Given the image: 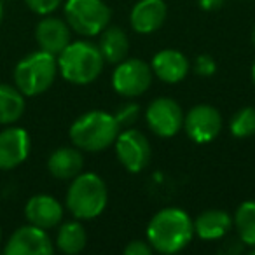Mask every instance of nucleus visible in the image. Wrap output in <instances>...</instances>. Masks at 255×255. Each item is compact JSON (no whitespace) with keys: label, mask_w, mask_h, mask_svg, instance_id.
Returning a JSON list of instances; mask_svg holds the SVG:
<instances>
[{"label":"nucleus","mask_w":255,"mask_h":255,"mask_svg":"<svg viewBox=\"0 0 255 255\" xmlns=\"http://www.w3.org/2000/svg\"><path fill=\"white\" fill-rule=\"evenodd\" d=\"M100 53H102L103 60L109 63H119L128 56L129 51V39H128L126 32L117 26H107L102 32L100 37Z\"/></svg>","instance_id":"6ab92c4d"},{"label":"nucleus","mask_w":255,"mask_h":255,"mask_svg":"<svg viewBox=\"0 0 255 255\" xmlns=\"http://www.w3.org/2000/svg\"><path fill=\"white\" fill-rule=\"evenodd\" d=\"M58 74V58L47 51L25 56L14 68V86L25 96H39L53 86Z\"/></svg>","instance_id":"39448f33"},{"label":"nucleus","mask_w":255,"mask_h":255,"mask_svg":"<svg viewBox=\"0 0 255 255\" xmlns=\"http://www.w3.org/2000/svg\"><path fill=\"white\" fill-rule=\"evenodd\" d=\"M252 250H250V255H255V247H250Z\"/></svg>","instance_id":"2f4dec72"},{"label":"nucleus","mask_w":255,"mask_h":255,"mask_svg":"<svg viewBox=\"0 0 255 255\" xmlns=\"http://www.w3.org/2000/svg\"><path fill=\"white\" fill-rule=\"evenodd\" d=\"M88 243V233L81 222H65L58 229L56 247L60 252L67 255H75L84 250Z\"/></svg>","instance_id":"412c9836"},{"label":"nucleus","mask_w":255,"mask_h":255,"mask_svg":"<svg viewBox=\"0 0 255 255\" xmlns=\"http://www.w3.org/2000/svg\"><path fill=\"white\" fill-rule=\"evenodd\" d=\"M234 226L243 245L255 247V201H245L238 206L234 213Z\"/></svg>","instance_id":"4be33fe9"},{"label":"nucleus","mask_w":255,"mask_h":255,"mask_svg":"<svg viewBox=\"0 0 255 255\" xmlns=\"http://www.w3.org/2000/svg\"><path fill=\"white\" fill-rule=\"evenodd\" d=\"M252 44H254V47H255V25H254V30H252Z\"/></svg>","instance_id":"7c9ffc66"},{"label":"nucleus","mask_w":255,"mask_h":255,"mask_svg":"<svg viewBox=\"0 0 255 255\" xmlns=\"http://www.w3.org/2000/svg\"><path fill=\"white\" fill-rule=\"evenodd\" d=\"M25 112V95L16 86L0 84V126H11Z\"/></svg>","instance_id":"aec40b11"},{"label":"nucleus","mask_w":255,"mask_h":255,"mask_svg":"<svg viewBox=\"0 0 255 255\" xmlns=\"http://www.w3.org/2000/svg\"><path fill=\"white\" fill-rule=\"evenodd\" d=\"M103 56L98 46L86 40L70 42L58 54V72L65 81L84 86L96 81L103 70Z\"/></svg>","instance_id":"7ed1b4c3"},{"label":"nucleus","mask_w":255,"mask_h":255,"mask_svg":"<svg viewBox=\"0 0 255 255\" xmlns=\"http://www.w3.org/2000/svg\"><path fill=\"white\" fill-rule=\"evenodd\" d=\"M0 240H2V229H0Z\"/></svg>","instance_id":"473e14b6"},{"label":"nucleus","mask_w":255,"mask_h":255,"mask_svg":"<svg viewBox=\"0 0 255 255\" xmlns=\"http://www.w3.org/2000/svg\"><path fill=\"white\" fill-rule=\"evenodd\" d=\"M194 236L192 219L182 208H164L150 219L147 241L154 252L170 255L184 250Z\"/></svg>","instance_id":"f257e3e1"},{"label":"nucleus","mask_w":255,"mask_h":255,"mask_svg":"<svg viewBox=\"0 0 255 255\" xmlns=\"http://www.w3.org/2000/svg\"><path fill=\"white\" fill-rule=\"evenodd\" d=\"M199 7L205 9V11H215V9H220L224 4V0H198Z\"/></svg>","instance_id":"cd10ccee"},{"label":"nucleus","mask_w":255,"mask_h":255,"mask_svg":"<svg viewBox=\"0 0 255 255\" xmlns=\"http://www.w3.org/2000/svg\"><path fill=\"white\" fill-rule=\"evenodd\" d=\"M114 145H116L117 159L129 173H140L149 164L150 143L147 136L138 129L126 128L119 131Z\"/></svg>","instance_id":"6e6552de"},{"label":"nucleus","mask_w":255,"mask_h":255,"mask_svg":"<svg viewBox=\"0 0 255 255\" xmlns=\"http://www.w3.org/2000/svg\"><path fill=\"white\" fill-rule=\"evenodd\" d=\"M119 131L121 126L114 114L103 112V110H91V112L82 114L72 123L68 135L77 149L88 150V152H100L116 142Z\"/></svg>","instance_id":"f03ea898"},{"label":"nucleus","mask_w":255,"mask_h":255,"mask_svg":"<svg viewBox=\"0 0 255 255\" xmlns=\"http://www.w3.org/2000/svg\"><path fill=\"white\" fill-rule=\"evenodd\" d=\"M252 81H254V84H255V61H254V65H252Z\"/></svg>","instance_id":"c756f323"},{"label":"nucleus","mask_w":255,"mask_h":255,"mask_svg":"<svg viewBox=\"0 0 255 255\" xmlns=\"http://www.w3.org/2000/svg\"><path fill=\"white\" fill-rule=\"evenodd\" d=\"M2 18H4V5H2V0H0V23H2Z\"/></svg>","instance_id":"c85d7f7f"},{"label":"nucleus","mask_w":255,"mask_h":255,"mask_svg":"<svg viewBox=\"0 0 255 255\" xmlns=\"http://www.w3.org/2000/svg\"><path fill=\"white\" fill-rule=\"evenodd\" d=\"M150 68H152V74L163 82L177 84L187 77L189 61L180 51L163 49L157 54H154Z\"/></svg>","instance_id":"dca6fc26"},{"label":"nucleus","mask_w":255,"mask_h":255,"mask_svg":"<svg viewBox=\"0 0 255 255\" xmlns=\"http://www.w3.org/2000/svg\"><path fill=\"white\" fill-rule=\"evenodd\" d=\"M25 217L28 224H33L42 229H53L61 224L63 219V206L56 198L49 194H37L26 201Z\"/></svg>","instance_id":"ddd939ff"},{"label":"nucleus","mask_w":255,"mask_h":255,"mask_svg":"<svg viewBox=\"0 0 255 255\" xmlns=\"http://www.w3.org/2000/svg\"><path fill=\"white\" fill-rule=\"evenodd\" d=\"M84 157L77 147H60L47 159V170L58 180H72L82 171Z\"/></svg>","instance_id":"f3484780"},{"label":"nucleus","mask_w":255,"mask_h":255,"mask_svg":"<svg viewBox=\"0 0 255 255\" xmlns=\"http://www.w3.org/2000/svg\"><path fill=\"white\" fill-rule=\"evenodd\" d=\"M231 133L236 138H248L255 135V109L254 107H245L240 109L231 119Z\"/></svg>","instance_id":"5701e85b"},{"label":"nucleus","mask_w":255,"mask_h":255,"mask_svg":"<svg viewBox=\"0 0 255 255\" xmlns=\"http://www.w3.org/2000/svg\"><path fill=\"white\" fill-rule=\"evenodd\" d=\"M184 110L173 98H156L145 110L147 126L157 136L170 138L184 128Z\"/></svg>","instance_id":"1a4fd4ad"},{"label":"nucleus","mask_w":255,"mask_h":255,"mask_svg":"<svg viewBox=\"0 0 255 255\" xmlns=\"http://www.w3.org/2000/svg\"><path fill=\"white\" fill-rule=\"evenodd\" d=\"M35 40L42 51H47V53L58 56V54L72 42L70 26H68V23L63 21V19L47 16V18L40 19V21L37 23Z\"/></svg>","instance_id":"4468645a"},{"label":"nucleus","mask_w":255,"mask_h":255,"mask_svg":"<svg viewBox=\"0 0 255 255\" xmlns=\"http://www.w3.org/2000/svg\"><path fill=\"white\" fill-rule=\"evenodd\" d=\"M217 70V63L210 54H199L194 61V72L201 77H210Z\"/></svg>","instance_id":"a878e982"},{"label":"nucleus","mask_w":255,"mask_h":255,"mask_svg":"<svg viewBox=\"0 0 255 255\" xmlns=\"http://www.w3.org/2000/svg\"><path fill=\"white\" fill-rule=\"evenodd\" d=\"M53 252L54 245L47 231L33 224L16 229L4 247L5 255H51Z\"/></svg>","instance_id":"9b49d317"},{"label":"nucleus","mask_w":255,"mask_h":255,"mask_svg":"<svg viewBox=\"0 0 255 255\" xmlns=\"http://www.w3.org/2000/svg\"><path fill=\"white\" fill-rule=\"evenodd\" d=\"M63 12L70 30L84 37L102 33L112 16L103 0H67Z\"/></svg>","instance_id":"423d86ee"},{"label":"nucleus","mask_w":255,"mask_h":255,"mask_svg":"<svg viewBox=\"0 0 255 255\" xmlns=\"http://www.w3.org/2000/svg\"><path fill=\"white\" fill-rule=\"evenodd\" d=\"M140 116V107L133 102H128V103H123L119 109L116 110L114 117L116 121L119 123L121 128H129Z\"/></svg>","instance_id":"b1692460"},{"label":"nucleus","mask_w":255,"mask_h":255,"mask_svg":"<svg viewBox=\"0 0 255 255\" xmlns=\"http://www.w3.org/2000/svg\"><path fill=\"white\" fill-rule=\"evenodd\" d=\"M25 2L35 14L47 16L53 11H56L63 0H25Z\"/></svg>","instance_id":"393cba45"},{"label":"nucleus","mask_w":255,"mask_h":255,"mask_svg":"<svg viewBox=\"0 0 255 255\" xmlns=\"http://www.w3.org/2000/svg\"><path fill=\"white\" fill-rule=\"evenodd\" d=\"M30 135L26 129L9 126L0 131V170H14L26 161L30 154Z\"/></svg>","instance_id":"f8f14e48"},{"label":"nucleus","mask_w":255,"mask_h":255,"mask_svg":"<svg viewBox=\"0 0 255 255\" xmlns=\"http://www.w3.org/2000/svg\"><path fill=\"white\" fill-rule=\"evenodd\" d=\"M192 226H194L196 236H199L205 241H212L220 240V238H224L229 233V229L233 227V219L224 210L213 208L199 213L194 222H192Z\"/></svg>","instance_id":"a211bd4d"},{"label":"nucleus","mask_w":255,"mask_h":255,"mask_svg":"<svg viewBox=\"0 0 255 255\" xmlns=\"http://www.w3.org/2000/svg\"><path fill=\"white\" fill-rule=\"evenodd\" d=\"M184 129L196 143H208L222 131V116L212 105H196L184 117Z\"/></svg>","instance_id":"9d476101"},{"label":"nucleus","mask_w":255,"mask_h":255,"mask_svg":"<svg viewBox=\"0 0 255 255\" xmlns=\"http://www.w3.org/2000/svg\"><path fill=\"white\" fill-rule=\"evenodd\" d=\"M166 4L163 0H138L129 14L131 28L136 33H154L166 19Z\"/></svg>","instance_id":"2eb2a0df"},{"label":"nucleus","mask_w":255,"mask_h":255,"mask_svg":"<svg viewBox=\"0 0 255 255\" xmlns=\"http://www.w3.org/2000/svg\"><path fill=\"white\" fill-rule=\"evenodd\" d=\"M154 248L150 247L149 241L143 240H135L131 243H128L124 248V254L126 255H152Z\"/></svg>","instance_id":"bb28decb"},{"label":"nucleus","mask_w":255,"mask_h":255,"mask_svg":"<svg viewBox=\"0 0 255 255\" xmlns=\"http://www.w3.org/2000/svg\"><path fill=\"white\" fill-rule=\"evenodd\" d=\"M107 185L96 173H79L72 178L67 191V208L75 219L91 220L107 206Z\"/></svg>","instance_id":"20e7f679"},{"label":"nucleus","mask_w":255,"mask_h":255,"mask_svg":"<svg viewBox=\"0 0 255 255\" xmlns=\"http://www.w3.org/2000/svg\"><path fill=\"white\" fill-rule=\"evenodd\" d=\"M152 68L138 58H124L112 74V88L124 98H136L149 89Z\"/></svg>","instance_id":"0eeeda50"}]
</instances>
